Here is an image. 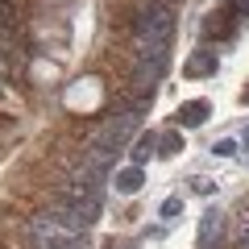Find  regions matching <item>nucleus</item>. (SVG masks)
<instances>
[{
    "label": "nucleus",
    "mask_w": 249,
    "mask_h": 249,
    "mask_svg": "<svg viewBox=\"0 0 249 249\" xmlns=\"http://www.w3.org/2000/svg\"><path fill=\"white\" fill-rule=\"evenodd\" d=\"M199 34H204V42H229V37L237 34V21H232L229 9H216V13H208V17H204Z\"/></svg>",
    "instance_id": "obj_1"
},
{
    "label": "nucleus",
    "mask_w": 249,
    "mask_h": 249,
    "mask_svg": "<svg viewBox=\"0 0 249 249\" xmlns=\"http://www.w3.org/2000/svg\"><path fill=\"white\" fill-rule=\"evenodd\" d=\"M204 116H208V100H191V104L178 108L175 121H178V124H204Z\"/></svg>",
    "instance_id": "obj_2"
},
{
    "label": "nucleus",
    "mask_w": 249,
    "mask_h": 249,
    "mask_svg": "<svg viewBox=\"0 0 249 249\" xmlns=\"http://www.w3.org/2000/svg\"><path fill=\"white\" fill-rule=\"evenodd\" d=\"M137 187H142V170H137V166H129V170H121V175H116V191L133 196Z\"/></svg>",
    "instance_id": "obj_3"
},
{
    "label": "nucleus",
    "mask_w": 249,
    "mask_h": 249,
    "mask_svg": "<svg viewBox=\"0 0 249 249\" xmlns=\"http://www.w3.org/2000/svg\"><path fill=\"white\" fill-rule=\"evenodd\" d=\"M212 71H216V54H208V50L187 62V75H212Z\"/></svg>",
    "instance_id": "obj_4"
},
{
    "label": "nucleus",
    "mask_w": 249,
    "mask_h": 249,
    "mask_svg": "<svg viewBox=\"0 0 249 249\" xmlns=\"http://www.w3.org/2000/svg\"><path fill=\"white\" fill-rule=\"evenodd\" d=\"M154 150H158V137H154V133H142V137H137V145H133V162H145Z\"/></svg>",
    "instance_id": "obj_5"
},
{
    "label": "nucleus",
    "mask_w": 249,
    "mask_h": 249,
    "mask_svg": "<svg viewBox=\"0 0 249 249\" xmlns=\"http://www.w3.org/2000/svg\"><path fill=\"white\" fill-rule=\"evenodd\" d=\"M220 229H224L220 212H216V208H212V212H204V224H199V241H208L212 232H220Z\"/></svg>",
    "instance_id": "obj_6"
},
{
    "label": "nucleus",
    "mask_w": 249,
    "mask_h": 249,
    "mask_svg": "<svg viewBox=\"0 0 249 249\" xmlns=\"http://www.w3.org/2000/svg\"><path fill=\"white\" fill-rule=\"evenodd\" d=\"M224 9L232 13V21H237V25H245V21H249V0H229Z\"/></svg>",
    "instance_id": "obj_7"
},
{
    "label": "nucleus",
    "mask_w": 249,
    "mask_h": 249,
    "mask_svg": "<svg viewBox=\"0 0 249 249\" xmlns=\"http://www.w3.org/2000/svg\"><path fill=\"white\" fill-rule=\"evenodd\" d=\"M178 208H183V199H166V204H162V216H166V220H175Z\"/></svg>",
    "instance_id": "obj_8"
},
{
    "label": "nucleus",
    "mask_w": 249,
    "mask_h": 249,
    "mask_svg": "<svg viewBox=\"0 0 249 249\" xmlns=\"http://www.w3.org/2000/svg\"><path fill=\"white\" fill-rule=\"evenodd\" d=\"M178 145H183V142H178V133H170V137H162V154H175Z\"/></svg>",
    "instance_id": "obj_9"
},
{
    "label": "nucleus",
    "mask_w": 249,
    "mask_h": 249,
    "mask_svg": "<svg viewBox=\"0 0 249 249\" xmlns=\"http://www.w3.org/2000/svg\"><path fill=\"white\" fill-rule=\"evenodd\" d=\"M232 150H237V145H232V142H216V154H220V158H229Z\"/></svg>",
    "instance_id": "obj_10"
},
{
    "label": "nucleus",
    "mask_w": 249,
    "mask_h": 249,
    "mask_svg": "<svg viewBox=\"0 0 249 249\" xmlns=\"http://www.w3.org/2000/svg\"><path fill=\"white\" fill-rule=\"evenodd\" d=\"M245 145H249V129H245Z\"/></svg>",
    "instance_id": "obj_11"
}]
</instances>
